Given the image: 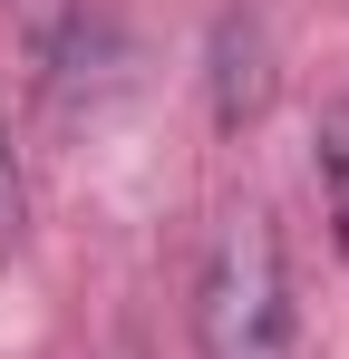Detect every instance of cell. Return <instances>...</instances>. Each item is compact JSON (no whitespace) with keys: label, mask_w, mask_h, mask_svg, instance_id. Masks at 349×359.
I'll list each match as a JSON object with an SVG mask.
<instances>
[{"label":"cell","mask_w":349,"mask_h":359,"mask_svg":"<svg viewBox=\"0 0 349 359\" xmlns=\"http://www.w3.org/2000/svg\"><path fill=\"white\" fill-rule=\"evenodd\" d=\"M194 359H301V311H291V272H282L272 214H233L224 233L204 243Z\"/></svg>","instance_id":"obj_1"},{"label":"cell","mask_w":349,"mask_h":359,"mask_svg":"<svg viewBox=\"0 0 349 359\" xmlns=\"http://www.w3.org/2000/svg\"><path fill=\"white\" fill-rule=\"evenodd\" d=\"M320 194H330V233L349 252V97L320 107Z\"/></svg>","instance_id":"obj_2"},{"label":"cell","mask_w":349,"mask_h":359,"mask_svg":"<svg viewBox=\"0 0 349 359\" xmlns=\"http://www.w3.org/2000/svg\"><path fill=\"white\" fill-rule=\"evenodd\" d=\"M10 20H20V39L39 49V59H58V39H68V20H78V0H0Z\"/></svg>","instance_id":"obj_3"},{"label":"cell","mask_w":349,"mask_h":359,"mask_svg":"<svg viewBox=\"0 0 349 359\" xmlns=\"http://www.w3.org/2000/svg\"><path fill=\"white\" fill-rule=\"evenodd\" d=\"M29 224V184H20V156H10V126H0V243H20Z\"/></svg>","instance_id":"obj_4"}]
</instances>
